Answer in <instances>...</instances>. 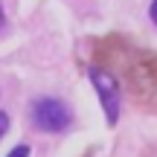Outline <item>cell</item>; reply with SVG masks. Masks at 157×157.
<instances>
[{"label": "cell", "mask_w": 157, "mask_h": 157, "mask_svg": "<svg viewBox=\"0 0 157 157\" xmlns=\"http://www.w3.org/2000/svg\"><path fill=\"white\" fill-rule=\"evenodd\" d=\"M32 125L44 134H61V131L70 128L73 117H70V108L64 105V99H56V96H41V99L32 102Z\"/></svg>", "instance_id": "6da1fadb"}, {"label": "cell", "mask_w": 157, "mask_h": 157, "mask_svg": "<svg viewBox=\"0 0 157 157\" xmlns=\"http://www.w3.org/2000/svg\"><path fill=\"white\" fill-rule=\"evenodd\" d=\"M6 157H29V146H23V143H21V146H15Z\"/></svg>", "instance_id": "3957f363"}, {"label": "cell", "mask_w": 157, "mask_h": 157, "mask_svg": "<svg viewBox=\"0 0 157 157\" xmlns=\"http://www.w3.org/2000/svg\"><path fill=\"white\" fill-rule=\"evenodd\" d=\"M148 15H151V21H154V26H157V0L151 3V9H148Z\"/></svg>", "instance_id": "5b68a950"}, {"label": "cell", "mask_w": 157, "mask_h": 157, "mask_svg": "<svg viewBox=\"0 0 157 157\" xmlns=\"http://www.w3.org/2000/svg\"><path fill=\"white\" fill-rule=\"evenodd\" d=\"M90 82H93L96 93H99V99H102V108H105L108 122L113 125V122L119 119V82H117L111 73L99 70V67L90 70Z\"/></svg>", "instance_id": "7a4b0ae2"}, {"label": "cell", "mask_w": 157, "mask_h": 157, "mask_svg": "<svg viewBox=\"0 0 157 157\" xmlns=\"http://www.w3.org/2000/svg\"><path fill=\"white\" fill-rule=\"evenodd\" d=\"M6 128H9V117H6V113L0 111V137L6 134Z\"/></svg>", "instance_id": "277c9868"}, {"label": "cell", "mask_w": 157, "mask_h": 157, "mask_svg": "<svg viewBox=\"0 0 157 157\" xmlns=\"http://www.w3.org/2000/svg\"><path fill=\"white\" fill-rule=\"evenodd\" d=\"M3 23H6V15H3V6H0V29H3Z\"/></svg>", "instance_id": "8992f818"}]
</instances>
